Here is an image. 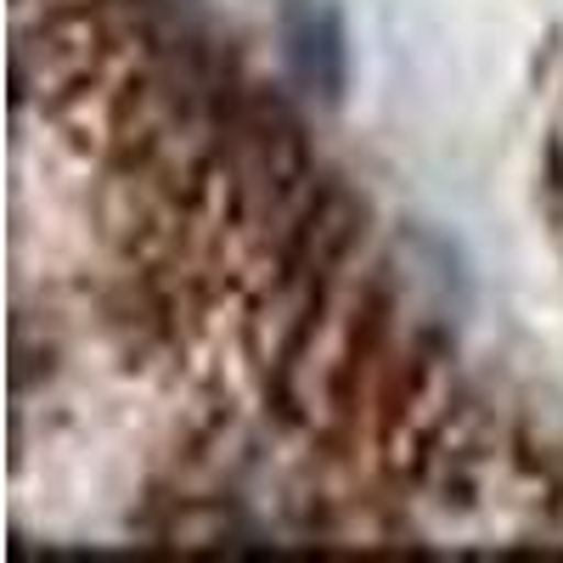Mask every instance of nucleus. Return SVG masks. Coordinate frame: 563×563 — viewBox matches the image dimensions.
Wrapping results in <instances>:
<instances>
[{
    "label": "nucleus",
    "mask_w": 563,
    "mask_h": 563,
    "mask_svg": "<svg viewBox=\"0 0 563 563\" xmlns=\"http://www.w3.org/2000/svg\"><path fill=\"white\" fill-rule=\"evenodd\" d=\"M276 40L288 79L316 102H344L350 85V45H344V18L333 0H282L276 12Z\"/></svg>",
    "instance_id": "obj_1"
}]
</instances>
